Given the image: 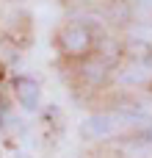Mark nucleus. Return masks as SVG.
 Here are the masks:
<instances>
[{"mask_svg": "<svg viewBox=\"0 0 152 158\" xmlns=\"http://www.w3.org/2000/svg\"><path fill=\"white\" fill-rule=\"evenodd\" d=\"M116 131H119V125H116L114 114H91V117H86L80 122L83 139H94V142H102V139L114 136Z\"/></svg>", "mask_w": 152, "mask_h": 158, "instance_id": "1", "label": "nucleus"}, {"mask_svg": "<svg viewBox=\"0 0 152 158\" xmlns=\"http://www.w3.org/2000/svg\"><path fill=\"white\" fill-rule=\"evenodd\" d=\"M61 47L69 53V56H83L89 47H91V33L89 28L83 25H66L61 31Z\"/></svg>", "mask_w": 152, "mask_h": 158, "instance_id": "2", "label": "nucleus"}, {"mask_svg": "<svg viewBox=\"0 0 152 158\" xmlns=\"http://www.w3.org/2000/svg\"><path fill=\"white\" fill-rule=\"evenodd\" d=\"M150 78H152V64L150 61H130V64L122 69V75H119V81L127 83V86H141V83H147Z\"/></svg>", "mask_w": 152, "mask_h": 158, "instance_id": "3", "label": "nucleus"}, {"mask_svg": "<svg viewBox=\"0 0 152 158\" xmlns=\"http://www.w3.org/2000/svg\"><path fill=\"white\" fill-rule=\"evenodd\" d=\"M17 94H19V103L28 111H36L39 108V86L33 81H19L17 83Z\"/></svg>", "mask_w": 152, "mask_h": 158, "instance_id": "4", "label": "nucleus"}, {"mask_svg": "<svg viewBox=\"0 0 152 158\" xmlns=\"http://www.w3.org/2000/svg\"><path fill=\"white\" fill-rule=\"evenodd\" d=\"M83 78H86L89 83H102V81L108 78V67H105L102 61L86 64V67H83Z\"/></svg>", "mask_w": 152, "mask_h": 158, "instance_id": "5", "label": "nucleus"}, {"mask_svg": "<svg viewBox=\"0 0 152 158\" xmlns=\"http://www.w3.org/2000/svg\"><path fill=\"white\" fill-rule=\"evenodd\" d=\"M133 6L138 11H152V0H133Z\"/></svg>", "mask_w": 152, "mask_h": 158, "instance_id": "6", "label": "nucleus"}]
</instances>
